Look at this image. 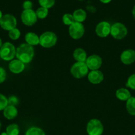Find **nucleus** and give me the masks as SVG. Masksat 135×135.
I'll use <instances>...</instances> for the list:
<instances>
[{
  "label": "nucleus",
  "mask_w": 135,
  "mask_h": 135,
  "mask_svg": "<svg viewBox=\"0 0 135 135\" xmlns=\"http://www.w3.org/2000/svg\"><path fill=\"white\" fill-rule=\"evenodd\" d=\"M34 56V47L26 43L21 44L16 49V57L24 64L30 63Z\"/></svg>",
  "instance_id": "f257e3e1"
},
{
  "label": "nucleus",
  "mask_w": 135,
  "mask_h": 135,
  "mask_svg": "<svg viewBox=\"0 0 135 135\" xmlns=\"http://www.w3.org/2000/svg\"><path fill=\"white\" fill-rule=\"evenodd\" d=\"M39 44L44 48H50L56 44L58 38L56 34L52 31H46L39 36Z\"/></svg>",
  "instance_id": "f03ea898"
},
{
  "label": "nucleus",
  "mask_w": 135,
  "mask_h": 135,
  "mask_svg": "<svg viewBox=\"0 0 135 135\" xmlns=\"http://www.w3.org/2000/svg\"><path fill=\"white\" fill-rule=\"evenodd\" d=\"M16 56V48L14 45L9 42L3 44L0 48V57L4 61H11Z\"/></svg>",
  "instance_id": "7ed1b4c3"
},
{
  "label": "nucleus",
  "mask_w": 135,
  "mask_h": 135,
  "mask_svg": "<svg viewBox=\"0 0 135 135\" xmlns=\"http://www.w3.org/2000/svg\"><path fill=\"white\" fill-rule=\"evenodd\" d=\"M71 75L75 79H82L89 73V69L86 62H75L70 69Z\"/></svg>",
  "instance_id": "20e7f679"
},
{
  "label": "nucleus",
  "mask_w": 135,
  "mask_h": 135,
  "mask_svg": "<svg viewBox=\"0 0 135 135\" xmlns=\"http://www.w3.org/2000/svg\"><path fill=\"white\" fill-rule=\"evenodd\" d=\"M86 131L88 135H101L104 131V127L100 120L92 119L87 123Z\"/></svg>",
  "instance_id": "39448f33"
},
{
  "label": "nucleus",
  "mask_w": 135,
  "mask_h": 135,
  "mask_svg": "<svg viewBox=\"0 0 135 135\" xmlns=\"http://www.w3.org/2000/svg\"><path fill=\"white\" fill-rule=\"evenodd\" d=\"M128 33L127 28L121 22H115L111 25L110 34L116 40H122L125 38Z\"/></svg>",
  "instance_id": "423d86ee"
},
{
  "label": "nucleus",
  "mask_w": 135,
  "mask_h": 135,
  "mask_svg": "<svg viewBox=\"0 0 135 135\" xmlns=\"http://www.w3.org/2000/svg\"><path fill=\"white\" fill-rule=\"evenodd\" d=\"M17 25V18L11 14H5L3 15L0 20V26L3 30L9 31L12 29L16 28Z\"/></svg>",
  "instance_id": "0eeeda50"
},
{
  "label": "nucleus",
  "mask_w": 135,
  "mask_h": 135,
  "mask_svg": "<svg viewBox=\"0 0 135 135\" xmlns=\"http://www.w3.org/2000/svg\"><path fill=\"white\" fill-rule=\"evenodd\" d=\"M21 19L22 23L27 26H32L37 22L36 12L33 9L23 10L21 15Z\"/></svg>",
  "instance_id": "6e6552de"
},
{
  "label": "nucleus",
  "mask_w": 135,
  "mask_h": 135,
  "mask_svg": "<svg viewBox=\"0 0 135 135\" xmlns=\"http://www.w3.org/2000/svg\"><path fill=\"white\" fill-rule=\"evenodd\" d=\"M85 28L83 24L75 22L69 26V34L74 40H79L83 36Z\"/></svg>",
  "instance_id": "1a4fd4ad"
},
{
  "label": "nucleus",
  "mask_w": 135,
  "mask_h": 135,
  "mask_svg": "<svg viewBox=\"0 0 135 135\" xmlns=\"http://www.w3.org/2000/svg\"><path fill=\"white\" fill-rule=\"evenodd\" d=\"M111 25L107 21H101L97 25L95 33L100 38H106L111 33Z\"/></svg>",
  "instance_id": "9d476101"
},
{
  "label": "nucleus",
  "mask_w": 135,
  "mask_h": 135,
  "mask_svg": "<svg viewBox=\"0 0 135 135\" xmlns=\"http://www.w3.org/2000/svg\"><path fill=\"white\" fill-rule=\"evenodd\" d=\"M102 63H103V61H102L101 57L96 54H93V55L87 57L86 61V63L89 70H91V71L99 70V68L101 67Z\"/></svg>",
  "instance_id": "9b49d317"
},
{
  "label": "nucleus",
  "mask_w": 135,
  "mask_h": 135,
  "mask_svg": "<svg viewBox=\"0 0 135 135\" xmlns=\"http://www.w3.org/2000/svg\"><path fill=\"white\" fill-rule=\"evenodd\" d=\"M120 61L124 65H131L135 62V51L131 49L126 50L122 52L120 57Z\"/></svg>",
  "instance_id": "f8f14e48"
},
{
  "label": "nucleus",
  "mask_w": 135,
  "mask_h": 135,
  "mask_svg": "<svg viewBox=\"0 0 135 135\" xmlns=\"http://www.w3.org/2000/svg\"><path fill=\"white\" fill-rule=\"evenodd\" d=\"M87 79L91 84H100L104 79V75L99 70L91 71L90 72H89L88 75H87Z\"/></svg>",
  "instance_id": "ddd939ff"
},
{
  "label": "nucleus",
  "mask_w": 135,
  "mask_h": 135,
  "mask_svg": "<svg viewBox=\"0 0 135 135\" xmlns=\"http://www.w3.org/2000/svg\"><path fill=\"white\" fill-rule=\"evenodd\" d=\"M25 64L19 59H13L9 64V69L11 73L14 74L21 73L25 70Z\"/></svg>",
  "instance_id": "4468645a"
},
{
  "label": "nucleus",
  "mask_w": 135,
  "mask_h": 135,
  "mask_svg": "<svg viewBox=\"0 0 135 135\" xmlns=\"http://www.w3.org/2000/svg\"><path fill=\"white\" fill-rule=\"evenodd\" d=\"M18 115V110L16 106L8 105L3 110V115L9 120L14 119Z\"/></svg>",
  "instance_id": "2eb2a0df"
},
{
  "label": "nucleus",
  "mask_w": 135,
  "mask_h": 135,
  "mask_svg": "<svg viewBox=\"0 0 135 135\" xmlns=\"http://www.w3.org/2000/svg\"><path fill=\"white\" fill-rule=\"evenodd\" d=\"M25 40L26 43L30 46H34L39 44V36L34 32H29L26 33L25 36Z\"/></svg>",
  "instance_id": "dca6fc26"
},
{
  "label": "nucleus",
  "mask_w": 135,
  "mask_h": 135,
  "mask_svg": "<svg viewBox=\"0 0 135 135\" xmlns=\"http://www.w3.org/2000/svg\"><path fill=\"white\" fill-rule=\"evenodd\" d=\"M73 57L76 62H86L87 58V53L83 48L78 47L73 52Z\"/></svg>",
  "instance_id": "f3484780"
},
{
  "label": "nucleus",
  "mask_w": 135,
  "mask_h": 135,
  "mask_svg": "<svg viewBox=\"0 0 135 135\" xmlns=\"http://www.w3.org/2000/svg\"><path fill=\"white\" fill-rule=\"evenodd\" d=\"M115 96L120 101H126L127 102L130 98L131 97V94L130 91L128 89L124 88H119L116 91Z\"/></svg>",
  "instance_id": "a211bd4d"
},
{
  "label": "nucleus",
  "mask_w": 135,
  "mask_h": 135,
  "mask_svg": "<svg viewBox=\"0 0 135 135\" xmlns=\"http://www.w3.org/2000/svg\"><path fill=\"white\" fill-rule=\"evenodd\" d=\"M72 15L75 22H80V23L84 22L87 18V13L82 9H78L74 11Z\"/></svg>",
  "instance_id": "6ab92c4d"
},
{
  "label": "nucleus",
  "mask_w": 135,
  "mask_h": 135,
  "mask_svg": "<svg viewBox=\"0 0 135 135\" xmlns=\"http://www.w3.org/2000/svg\"><path fill=\"white\" fill-rule=\"evenodd\" d=\"M126 108L128 113L131 115H135V97L131 96L127 101Z\"/></svg>",
  "instance_id": "aec40b11"
},
{
  "label": "nucleus",
  "mask_w": 135,
  "mask_h": 135,
  "mask_svg": "<svg viewBox=\"0 0 135 135\" xmlns=\"http://www.w3.org/2000/svg\"><path fill=\"white\" fill-rule=\"evenodd\" d=\"M6 133L8 135H19L20 133L19 127L17 124H11L7 127Z\"/></svg>",
  "instance_id": "412c9836"
},
{
  "label": "nucleus",
  "mask_w": 135,
  "mask_h": 135,
  "mask_svg": "<svg viewBox=\"0 0 135 135\" xmlns=\"http://www.w3.org/2000/svg\"><path fill=\"white\" fill-rule=\"evenodd\" d=\"M25 135H46L44 131L38 127H31L25 133Z\"/></svg>",
  "instance_id": "4be33fe9"
},
{
  "label": "nucleus",
  "mask_w": 135,
  "mask_h": 135,
  "mask_svg": "<svg viewBox=\"0 0 135 135\" xmlns=\"http://www.w3.org/2000/svg\"><path fill=\"white\" fill-rule=\"evenodd\" d=\"M35 12L37 18H40V19H44V18H46L48 15V9L44 7H42L38 8Z\"/></svg>",
  "instance_id": "5701e85b"
},
{
  "label": "nucleus",
  "mask_w": 135,
  "mask_h": 135,
  "mask_svg": "<svg viewBox=\"0 0 135 135\" xmlns=\"http://www.w3.org/2000/svg\"><path fill=\"white\" fill-rule=\"evenodd\" d=\"M62 22L66 26H69L72 25L74 22H75L74 18L73 17L72 14H70V13H66L62 17Z\"/></svg>",
  "instance_id": "b1692460"
},
{
  "label": "nucleus",
  "mask_w": 135,
  "mask_h": 135,
  "mask_svg": "<svg viewBox=\"0 0 135 135\" xmlns=\"http://www.w3.org/2000/svg\"><path fill=\"white\" fill-rule=\"evenodd\" d=\"M9 37L13 40H17L21 36V31L19 29L15 28L12 29V30H9V33H8Z\"/></svg>",
  "instance_id": "393cba45"
},
{
  "label": "nucleus",
  "mask_w": 135,
  "mask_h": 135,
  "mask_svg": "<svg viewBox=\"0 0 135 135\" xmlns=\"http://www.w3.org/2000/svg\"><path fill=\"white\" fill-rule=\"evenodd\" d=\"M38 3L42 7L50 9L55 4V0H38Z\"/></svg>",
  "instance_id": "a878e982"
},
{
  "label": "nucleus",
  "mask_w": 135,
  "mask_h": 135,
  "mask_svg": "<svg viewBox=\"0 0 135 135\" xmlns=\"http://www.w3.org/2000/svg\"><path fill=\"white\" fill-rule=\"evenodd\" d=\"M8 105V98H7L3 94H0V111H3Z\"/></svg>",
  "instance_id": "bb28decb"
},
{
  "label": "nucleus",
  "mask_w": 135,
  "mask_h": 135,
  "mask_svg": "<svg viewBox=\"0 0 135 135\" xmlns=\"http://www.w3.org/2000/svg\"><path fill=\"white\" fill-rule=\"evenodd\" d=\"M127 86L135 90V74L130 75L128 77L127 83Z\"/></svg>",
  "instance_id": "cd10ccee"
},
{
  "label": "nucleus",
  "mask_w": 135,
  "mask_h": 135,
  "mask_svg": "<svg viewBox=\"0 0 135 135\" xmlns=\"http://www.w3.org/2000/svg\"><path fill=\"white\" fill-rule=\"evenodd\" d=\"M33 3L30 0H26L22 3V8L23 10H29V9H33Z\"/></svg>",
  "instance_id": "c85d7f7f"
},
{
  "label": "nucleus",
  "mask_w": 135,
  "mask_h": 135,
  "mask_svg": "<svg viewBox=\"0 0 135 135\" xmlns=\"http://www.w3.org/2000/svg\"><path fill=\"white\" fill-rule=\"evenodd\" d=\"M7 77L6 71L4 68L0 67V84L3 83Z\"/></svg>",
  "instance_id": "c756f323"
},
{
  "label": "nucleus",
  "mask_w": 135,
  "mask_h": 135,
  "mask_svg": "<svg viewBox=\"0 0 135 135\" xmlns=\"http://www.w3.org/2000/svg\"><path fill=\"white\" fill-rule=\"evenodd\" d=\"M19 103V100L16 96H10V97L8 98V104L9 105H14L15 106L16 105H17Z\"/></svg>",
  "instance_id": "7c9ffc66"
},
{
  "label": "nucleus",
  "mask_w": 135,
  "mask_h": 135,
  "mask_svg": "<svg viewBox=\"0 0 135 135\" xmlns=\"http://www.w3.org/2000/svg\"><path fill=\"white\" fill-rule=\"evenodd\" d=\"M99 1H101V2L102 3H104V4H107L111 2L112 0H99Z\"/></svg>",
  "instance_id": "2f4dec72"
},
{
  "label": "nucleus",
  "mask_w": 135,
  "mask_h": 135,
  "mask_svg": "<svg viewBox=\"0 0 135 135\" xmlns=\"http://www.w3.org/2000/svg\"><path fill=\"white\" fill-rule=\"evenodd\" d=\"M132 16H133L134 18H135V5L133 7V9H132Z\"/></svg>",
  "instance_id": "473e14b6"
},
{
  "label": "nucleus",
  "mask_w": 135,
  "mask_h": 135,
  "mask_svg": "<svg viewBox=\"0 0 135 135\" xmlns=\"http://www.w3.org/2000/svg\"><path fill=\"white\" fill-rule=\"evenodd\" d=\"M2 45H3L2 40H1V38H0V48H1V46H2Z\"/></svg>",
  "instance_id": "72a5a7b5"
},
{
  "label": "nucleus",
  "mask_w": 135,
  "mask_h": 135,
  "mask_svg": "<svg viewBox=\"0 0 135 135\" xmlns=\"http://www.w3.org/2000/svg\"><path fill=\"white\" fill-rule=\"evenodd\" d=\"M2 17H3V13H2V12L0 11V20H1V18H2Z\"/></svg>",
  "instance_id": "f704fd0d"
},
{
  "label": "nucleus",
  "mask_w": 135,
  "mask_h": 135,
  "mask_svg": "<svg viewBox=\"0 0 135 135\" xmlns=\"http://www.w3.org/2000/svg\"><path fill=\"white\" fill-rule=\"evenodd\" d=\"M1 135H8V134H7V133H6V132H5V133H1Z\"/></svg>",
  "instance_id": "c9c22d12"
},
{
  "label": "nucleus",
  "mask_w": 135,
  "mask_h": 135,
  "mask_svg": "<svg viewBox=\"0 0 135 135\" xmlns=\"http://www.w3.org/2000/svg\"><path fill=\"white\" fill-rule=\"evenodd\" d=\"M1 123H0V129H1Z\"/></svg>",
  "instance_id": "e433bc0d"
},
{
  "label": "nucleus",
  "mask_w": 135,
  "mask_h": 135,
  "mask_svg": "<svg viewBox=\"0 0 135 135\" xmlns=\"http://www.w3.org/2000/svg\"><path fill=\"white\" fill-rule=\"evenodd\" d=\"M78 1H83V0H78Z\"/></svg>",
  "instance_id": "4c0bfd02"
},
{
  "label": "nucleus",
  "mask_w": 135,
  "mask_h": 135,
  "mask_svg": "<svg viewBox=\"0 0 135 135\" xmlns=\"http://www.w3.org/2000/svg\"><path fill=\"white\" fill-rule=\"evenodd\" d=\"M134 135H135V134H134Z\"/></svg>",
  "instance_id": "58836bf2"
}]
</instances>
